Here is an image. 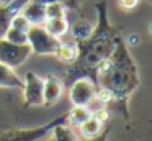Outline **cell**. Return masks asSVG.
Masks as SVG:
<instances>
[{
    "mask_svg": "<svg viewBox=\"0 0 152 141\" xmlns=\"http://www.w3.org/2000/svg\"><path fill=\"white\" fill-rule=\"evenodd\" d=\"M33 2L39 3L43 7H46L48 3H61L66 8H79V5H80V0H33Z\"/></svg>",
    "mask_w": 152,
    "mask_h": 141,
    "instance_id": "22",
    "label": "cell"
},
{
    "mask_svg": "<svg viewBox=\"0 0 152 141\" xmlns=\"http://www.w3.org/2000/svg\"><path fill=\"white\" fill-rule=\"evenodd\" d=\"M98 10V25L96 28H93L92 35L82 43H77L79 46V54L77 59L72 62V67L69 69L66 79L72 84L77 79L87 77L96 85V66L103 61V59L110 58L111 52L115 51L116 36L115 30L110 26V21L106 18V7L105 2L96 5Z\"/></svg>",
    "mask_w": 152,
    "mask_h": 141,
    "instance_id": "1",
    "label": "cell"
},
{
    "mask_svg": "<svg viewBox=\"0 0 152 141\" xmlns=\"http://www.w3.org/2000/svg\"><path fill=\"white\" fill-rule=\"evenodd\" d=\"M95 98L100 102V103H103V105L115 103V97H113V94L108 90V89H105V87H98V89H96Z\"/></svg>",
    "mask_w": 152,
    "mask_h": 141,
    "instance_id": "20",
    "label": "cell"
},
{
    "mask_svg": "<svg viewBox=\"0 0 152 141\" xmlns=\"http://www.w3.org/2000/svg\"><path fill=\"white\" fill-rule=\"evenodd\" d=\"M28 2L30 0H7L5 3L0 5V39L4 38L5 31L8 30L12 18L18 15Z\"/></svg>",
    "mask_w": 152,
    "mask_h": 141,
    "instance_id": "8",
    "label": "cell"
},
{
    "mask_svg": "<svg viewBox=\"0 0 152 141\" xmlns=\"http://www.w3.org/2000/svg\"><path fill=\"white\" fill-rule=\"evenodd\" d=\"M90 117H92V111L88 110V107H74L70 111H67V121L72 123L74 126H80Z\"/></svg>",
    "mask_w": 152,
    "mask_h": 141,
    "instance_id": "14",
    "label": "cell"
},
{
    "mask_svg": "<svg viewBox=\"0 0 152 141\" xmlns=\"http://www.w3.org/2000/svg\"><path fill=\"white\" fill-rule=\"evenodd\" d=\"M79 128H80V133H82V136H83V138H93V136H96V134L102 133L103 125L100 123V121L96 120V118L90 117L88 120H87L85 123H82Z\"/></svg>",
    "mask_w": 152,
    "mask_h": 141,
    "instance_id": "15",
    "label": "cell"
},
{
    "mask_svg": "<svg viewBox=\"0 0 152 141\" xmlns=\"http://www.w3.org/2000/svg\"><path fill=\"white\" fill-rule=\"evenodd\" d=\"M82 141H108V130H102V133L93 138H83Z\"/></svg>",
    "mask_w": 152,
    "mask_h": 141,
    "instance_id": "24",
    "label": "cell"
},
{
    "mask_svg": "<svg viewBox=\"0 0 152 141\" xmlns=\"http://www.w3.org/2000/svg\"><path fill=\"white\" fill-rule=\"evenodd\" d=\"M62 95V82L56 75H48L44 79V87H43V98L44 105H53Z\"/></svg>",
    "mask_w": 152,
    "mask_h": 141,
    "instance_id": "9",
    "label": "cell"
},
{
    "mask_svg": "<svg viewBox=\"0 0 152 141\" xmlns=\"http://www.w3.org/2000/svg\"><path fill=\"white\" fill-rule=\"evenodd\" d=\"M26 36H28V44H30L31 51L39 56L54 54L57 51V48L61 46V39L51 36L43 28V25H31L30 30L26 31Z\"/></svg>",
    "mask_w": 152,
    "mask_h": 141,
    "instance_id": "4",
    "label": "cell"
},
{
    "mask_svg": "<svg viewBox=\"0 0 152 141\" xmlns=\"http://www.w3.org/2000/svg\"><path fill=\"white\" fill-rule=\"evenodd\" d=\"M118 3L121 5V8L131 10V8H134V7L139 3V0H118Z\"/></svg>",
    "mask_w": 152,
    "mask_h": 141,
    "instance_id": "25",
    "label": "cell"
},
{
    "mask_svg": "<svg viewBox=\"0 0 152 141\" xmlns=\"http://www.w3.org/2000/svg\"><path fill=\"white\" fill-rule=\"evenodd\" d=\"M96 84L108 89L115 97V103H118L123 113L128 115L124 111L126 102L139 85V72L126 44L119 38L116 41L115 51L110 56L108 71L96 79Z\"/></svg>",
    "mask_w": 152,
    "mask_h": 141,
    "instance_id": "2",
    "label": "cell"
},
{
    "mask_svg": "<svg viewBox=\"0 0 152 141\" xmlns=\"http://www.w3.org/2000/svg\"><path fill=\"white\" fill-rule=\"evenodd\" d=\"M92 117L96 118V120L103 125V123H106L108 118H110V110H108V108H100V110L95 111V113H92Z\"/></svg>",
    "mask_w": 152,
    "mask_h": 141,
    "instance_id": "23",
    "label": "cell"
},
{
    "mask_svg": "<svg viewBox=\"0 0 152 141\" xmlns=\"http://www.w3.org/2000/svg\"><path fill=\"white\" fill-rule=\"evenodd\" d=\"M30 44H13L7 39H0V62L8 66L10 69H17L30 58L31 54Z\"/></svg>",
    "mask_w": 152,
    "mask_h": 141,
    "instance_id": "5",
    "label": "cell"
},
{
    "mask_svg": "<svg viewBox=\"0 0 152 141\" xmlns=\"http://www.w3.org/2000/svg\"><path fill=\"white\" fill-rule=\"evenodd\" d=\"M0 87L8 89H23V80L15 74L13 69L0 62Z\"/></svg>",
    "mask_w": 152,
    "mask_h": 141,
    "instance_id": "11",
    "label": "cell"
},
{
    "mask_svg": "<svg viewBox=\"0 0 152 141\" xmlns=\"http://www.w3.org/2000/svg\"><path fill=\"white\" fill-rule=\"evenodd\" d=\"M0 2H4V3H5V2H7V0H0Z\"/></svg>",
    "mask_w": 152,
    "mask_h": 141,
    "instance_id": "27",
    "label": "cell"
},
{
    "mask_svg": "<svg viewBox=\"0 0 152 141\" xmlns=\"http://www.w3.org/2000/svg\"><path fill=\"white\" fill-rule=\"evenodd\" d=\"M53 138H54V141H79L77 134L74 133V131L70 130V128L67 126L66 123L54 126V130H53Z\"/></svg>",
    "mask_w": 152,
    "mask_h": 141,
    "instance_id": "16",
    "label": "cell"
},
{
    "mask_svg": "<svg viewBox=\"0 0 152 141\" xmlns=\"http://www.w3.org/2000/svg\"><path fill=\"white\" fill-rule=\"evenodd\" d=\"M43 28L49 33L51 36L61 39V36H64L67 31H69V21L64 18H49L43 23Z\"/></svg>",
    "mask_w": 152,
    "mask_h": 141,
    "instance_id": "12",
    "label": "cell"
},
{
    "mask_svg": "<svg viewBox=\"0 0 152 141\" xmlns=\"http://www.w3.org/2000/svg\"><path fill=\"white\" fill-rule=\"evenodd\" d=\"M10 26H12V28H15V30H20V31H25V33H26L28 30H30L31 25L28 23V20L25 18L21 13H18V15H15L13 18H12Z\"/></svg>",
    "mask_w": 152,
    "mask_h": 141,
    "instance_id": "21",
    "label": "cell"
},
{
    "mask_svg": "<svg viewBox=\"0 0 152 141\" xmlns=\"http://www.w3.org/2000/svg\"><path fill=\"white\" fill-rule=\"evenodd\" d=\"M44 141H54V138L53 136H46V140H44Z\"/></svg>",
    "mask_w": 152,
    "mask_h": 141,
    "instance_id": "26",
    "label": "cell"
},
{
    "mask_svg": "<svg viewBox=\"0 0 152 141\" xmlns=\"http://www.w3.org/2000/svg\"><path fill=\"white\" fill-rule=\"evenodd\" d=\"M77 54H79L77 43H61L57 51L54 52V56L59 61H64V62H74L77 59Z\"/></svg>",
    "mask_w": 152,
    "mask_h": 141,
    "instance_id": "13",
    "label": "cell"
},
{
    "mask_svg": "<svg viewBox=\"0 0 152 141\" xmlns=\"http://www.w3.org/2000/svg\"><path fill=\"white\" fill-rule=\"evenodd\" d=\"M4 39H7L8 43H13V44H28V36L25 31L20 30H15L12 26H8V30L5 31Z\"/></svg>",
    "mask_w": 152,
    "mask_h": 141,
    "instance_id": "18",
    "label": "cell"
},
{
    "mask_svg": "<svg viewBox=\"0 0 152 141\" xmlns=\"http://www.w3.org/2000/svg\"><path fill=\"white\" fill-rule=\"evenodd\" d=\"M20 13L28 20L30 25H43V23L46 21L44 7L39 5V3H36V2H33V0H30V2L23 7V10H21Z\"/></svg>",
    "mask_w": 152,
    "mask_h": 141,
    "instance_id": "10",
    "label": "cell"
},
{
    "mask_svg": "<svg viewBox=\"0 0 152 141\" xmlns=\"http://www.w3.org/2000/svg\"><path fill=\"white\" fill-rule=\"evenodd\" d=\"M66 7L61 5V3H48L44 7V15H46V20L49 18H64L66 16Z\"/></svg>",
    "mask_w": 152,
    "mask_h": 141,
    "instance_id": "19",
    "label": "cell"
},
{
    "mask_svg": "<svg viewBox=\"0 0 152 141\" xmlns=\"http://www.w3.org/2000/svg\"><path fill=\"white\" fill-rule=\"evenodd\" d=\"M43 87H44V79H41L34 72H26L23 80L25 107H41V105H44Z\"/></svg>",
    "mask_w": 152,
    "mask_h": 141,
    "instance_id": "7",
    "label": "cell"
},
{
    "mask_svg": "<svg viewBox=\"0 0 152 141\" xmlns=\"http://www.w3.org/2000/svg\"><path fill=\"white\" fill-rule=\"evenodd\" d=\"M67 121V113L61 115V117L51 120L49 123L41 125L36 128H30V130H5L0 133V141H38L41 138H46L54 126L57 125H64Z\"/></svg>",
    "mask_w": 152,
    "mask_h": 141,
    "instance_id": "3",
    "label": "cell"
},
{
    "mask_svg": "<svg viewBox=\"0 0 152 141\" xmlns=\"http://www.w3.org/2000/svg\"><path fill=\"white\" fill-rule=\"evenodd\" d=\"M92 31H93V26L90 25V23L79 21V23H75L72 33H74V38L77 39V43H82V41H85V39L92 35Z\"/></svg>",
    "mask_w": 152,
    "mask_h": 141,
    "instance_id": "17",
    "label": "cell"
},
{
    "mask_svg": "<svg viewBox=\"0 0 152 141\" xmlns=\"http://www.w3.org/2000/svg\"><path fill=\"white\" fill-rule=\"evenodd\" d=\"M95 92H96V85L90 79L82 77L70 84L69 97L74 107H88L95 100Z\"/></svg>",
    "mask_w": 152,
    "mask_h": 141,
    "instance_id": "6",
    "label": "cell"
}]
</instances>
